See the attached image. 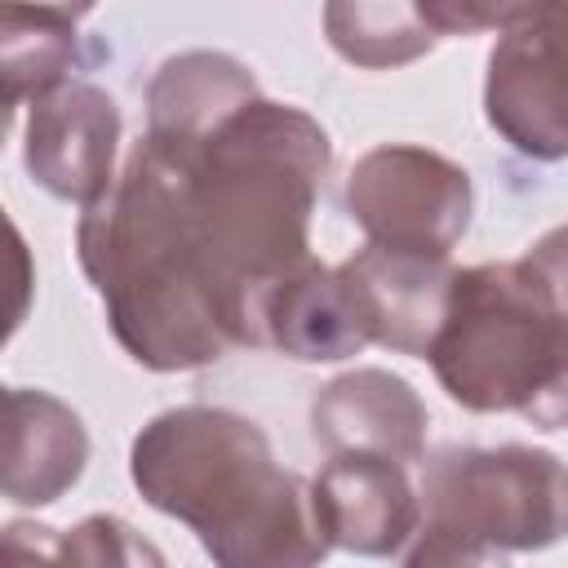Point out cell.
<instances>
[{
	"label": "cell",
	"mask_w": 568,
	"mask_h": 568,
	"mask_svg": "<svg viewBox=\"0 0 568 568\" xmlns=\"http://www.w3.org/2000/svg\"><path fill=\"white\" fill-rule=\"evenodd\" d=\"M75 253L115 342L142 368L186 373L231 351L186 226L182 173L146 138L133 142L106 195L80 213Z\"/></svg>",
	"instance_id": "2"
},
{
	"label": "cell",
	"mask_w": 568,
	"mask_h": 568,
	"mask_svg": "<svg viewBox=\"0 0 568 568\" xmlns=\"http://www.w3.org/2000/svg\"><path fill=\"white\" fill-rule=\"evenodd\" d=\"M164 155L182 173L186 226L222 328L231 346H257L262 297L311 262V213L333 164L328 133L302 106L253 98L200 146Z\"/></svg>",
	"instance_id": "1"
},
{
	"label": "cell",
	"mask_w": 568,
	"mask_h": 568,
	"mask_svg": "<svg viewBox=\"0 0 568 568\" xmlns=\"http://www.w3.org/2000/svg\"><path fill=\"white\" fill-rule=\"evenodd\" d=\"M58 568H169L160 546L115 515H89L58 537Z\"/></svg>",
	"instance_id": "17"
},
{
	"label": "cell",
	"mask_w": 568,
	"mask_h": 568,
	"mask_svg": "<svg viewBox=\"0 0 568 568\" xmlns=\"http://www.w3.org/2000/svg\"><path fill=\"white\" fill-rule=\"evenodd\" d=\"M426 528L475 550H546L564 532V462L546 448H444L422 466Z\"/></svg>",
	"instance_id": "5"
},
{
	"label": "cell",
	"mask_w": 568,
	"mask_h": 568,
	"mask_svg": "<svg viewBox=\"0 0 568 568\" xmlns=\"http://www.w3.org/2000/svg\"><path fill=\"white\" fill-rule=\"evenodd\" d=\"M253 98H262L257 80L231 53L191 49L164 58L146 84V142L164 151H191Z\"/></svg>",
	"instance_id": "13"
},
{
	"label": "cell",
	"mask_w": 568,
	"mask_h": 568,
	"mask_svg": "<svg viewBox=\"0 0 568 568\" xmlns=\"http://www.w3.org/2000/svg\"><path fill=\"white\" fill-rule=\"evenodd\" d=\"M9 129H13V106H9V102H0V151H4V138H9Z\"/></svg>",
	"instance_id": "21"
},
{
	"label": "cell",
	"mask_w": 568,
	"mask_h": 568,
	"mask_svg": "<svg viewBox=\"0 0 568 568\" xmlns=\"http://www.w3.org/2000/svg\"><path fill=\"white\" fill-rule=\"evenodd\" d=\"M324 31L346 62L368 71L404 67L439 44L408 0H333L324 4Z\"/></svg>",
	"instance_id": "16"
},
{
	"label": "cell",
	"mask_w": 568,
	"mask_h": 568,
	"mask_svg": "<svg viewBox=\"0 0 568 568\" xmlns=\"http://www.w3.org/2000/svg\"><path fill=\"white\" fill-rule=\"evenodd\" d=\"M311 515L333 550H351L364 559L395 555L422 524V501L408 479V466L373 457V453H337L306 484Z\"/></svg>",
	"instance_id": "10"
},
{
	"label": "cell",
	"mask_w": 568,
	"mask_h": 568,
	"mask_svg": "<svg viewBox=\"0 0 568 568\" xmlns=\"http://www.w3.org/2000/svg\"><path fill=\"white\" fill-rule=\"evenodd\" d=\"M129 475L155 510L200 537L213 568H320L328 555L306 484L231 408L155 413L133 435Z\"/></svg>",
	"instance_id": "3"
},
{
	"label": "cell",
	"mask_w": 568,
	"mask_h": 568,
	"mask_svg": "<svg viewBox=\"0 0 568 568\" xmlns=\"http://www.w3.org/2000/svg\"><path fill=\"white\" fill-rule=\"evenodd\" d=\"M470 173L439 151L382 142L346 178V209L377 248L448 257L470 226Z\"/></svg>",
	"instance_id": "6"
},
{
	"label": "cell",
	"mask_w": 568,
	"mask_h": 568,
	"mask_svg": "<svg viewBox=\"0 0 568 568\" xmlns=\"http://www.w3.org/2000/svg\"><path fill=\"white\" fill-rule=\"evenodd\" d=\"M257 346H275L306 364H333L364 351V337L346 311L333 266L311 257L262 297Z\"/></svg>",
	"instance_id": "14"
},
{
	"label": "cell",
	"mask_w": 568,
	"mask_h": 568,
	"mask_svg": "<svg viewBox=\"0 0 568 568\" xmlns=\"http://www.w3.org/2000/svg\"><path fill=\"white\" fill-rule=\"evenodd\" d=\"M31 302H36V262L22 231L0 209V346L22 328Z\"/></svg>",
	"instance_id": "18"
},
{
	"label": "cell",
	"mask_w": 568,
	"mask_h": 568,
	"mask_svg": "<svg viewBox=\"0 0 568 568\" xmlns=\"http://www.w3.org/2000/svg\"><path fill=\"white\" fill-rule=\"evenodd\" d=\"M488 53L484 115L488 124L532 160L568 155V89L559 62L564 4H524V13L497 31Z\"/></svg>",
	"instance_id": "7"
},
{
	"label": "cell",
	"mask_w": 568,
	"mask_h": 568,
	"mask_svg": "<svg viewBox=\"0 0 568 568\" xmlns=\"http://www.w3.org/2000/svg\"><path fill=\"white\" fill-rule=\"evenodd\" d=\"M89 462V430L49 390L0 382V497L18 506L58 501Z\"/></svg>",
	"instance_id": "12"
},
{
	"label": "cell",
	"mask_w": 568,
	"mask_h": 568,
	"mask_svg": "<svg viewBox=\"0 0 568 568\" xmlns=\"http://www.w3.org/2000/svg\"><path fill=\"white\" fill-rule=\"evenodd\" d=\"M120 151V106L106 89L89 80H67L36 98L27 115L22 160L31 182H40L53 200L93 204L115 182Z\"/></svg>",
	"instance_id": "8"
},
{
	"label": "cell",
	"mask_w": 568,
	"mask_h": 568,
	"mask_svg": "<svg viewBox=\"0 0 568 568\" xmlns=\"http://www.w3.org/2000/svg\"><path fill=\"white\" fill-rule=\"evenodd\" d=\"M58 537L49 524L13 519L0 528V568H58Z\"/></svg>",
	"instance_id": "19"
},
{
	"label": "cell",
	"mask_w": 568,
	"mask_h": 568,
	"mask_svg": "<svg viewBox=\"0 0 568 568\" xmlns=\"http://www.w3.org/2000/svg\"><path fill=\"white\" fill-rule=\"evenodd\" d=\"M426 359L453 404L559 430L568 404L564 235L550 231L515 262L453 271Z\"/></svg>",
	"instance_id": "4"
},
{
	"label": "cell",
	"mask_w": 568,
	"mask_h": 568,
	"mask_svg": "<svg viewBox=\"0 0 568 568\" xmlns=\"http://www.w3.org/2000/svg\"><path fill=\"white\" fill-rule=\"evenodd\" d=\"M333 275L364 346L377 342L386 351L426 359L453 284L448 257H417L364 244L342 266H333Z\"/></svg>",
	"instance_id": "9"
},
{
	"label": "cell",
	"mask_w": 568,
	"mask_h": 568,
	"mask_svg": "<svg viewBox=\"0 0 568 568\" xmlns=\"http://www.w3.org/2000/svg\"><path fill=\"white\" fill-rule=\"evenodd\" d=\"M311 435L328 457L373 453L413 466L426 457V404L390 368H351L315 395Z\"/></svg>",
	"instance_id": "11"
},
{
	"label": "cell",
	"mask_w": 568,
	"mask_h": 568,
	"mask_svg": "<svg viewBox=\"0 0 568 568\" xmlns=\"http://www.w3.org/2000/svg\"><path fill=\"white\" fill-rule=\"evenodd\" d=\"M80 13L84 9L58 4H0V102H36L67 84L80 58Z\"/></svg>",
	"instance_id": "15"
},
{
	"label": "cell",
	"mask_w": 568,
	"mask_h": 568,
	"mask_svg": "<svg viewBox=\"0 0 568 568\" xmlns=\"http://www.w3.org/2000/svg\"><path fill=\"white\" fill-rule=\"evenodd\" d=\"M404 568H506L493 550H475L462 541H448L439 532H422V541L413 546Z\"/></svg>",
	"instance_id": "20"
}]
</instances>
